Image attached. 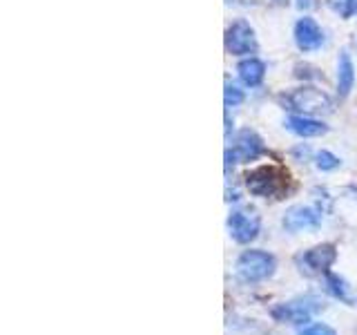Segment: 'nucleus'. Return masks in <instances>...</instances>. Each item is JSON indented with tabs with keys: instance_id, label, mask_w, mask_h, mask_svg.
Segmentation results:
<instances>
[{
	"instance_id": "obj_1",
	"label": "nucleus",
	"mask_w": 357,
	"mask_h": 335,
	"mask_svg": "<svg viewBox=\"0 0 357 335\" xmlns=\"http://www.w3.org/2000/svg\"><path fill=\"white\" fill-rule=\"evenodd\" d=\"M245 188L250 195L264 199H282L288 193V172L277 165H259L245 172Z\"/></svg>"
},
{
	"instance_id": "obj_2",
	"label": "nucleus",
	"mask_w": 357,
	"mask_h": 335,
	"mask_svg": "<svg viewBox=\"0 0 357 335\" xmlns=\"http://www.w3.org/2000/svg\"><path fill=\"white\" fill-rule=\"evenodd\" d=\"M277 271V260L273 253L250 248L243 251L234 262V273L243 284H259L271 279Z\"/></svg>"
},
{
	"instance_id": "obj_3",
	"label": "nucleus",
	"mask_w": 357,
	"mask_h": 335,
	"mask_svg": "<svg viewBox=\"0 0 357 335\" xmlns=\"http://www.w3.org/2000/svg\"><path fill=\"white\" fill-rule=\"evenodd\" d=\"M324 308V304L315 297H299V299H290V302H282V304L273 306L271 315L282 322V324H304L310 322V318L319 313Z\"/></svg>"
},
{
	"instance_id": "obj_4",
	"label": "nucleus",
	"mask_w": 357,
	"mask_h": 335,
	"mask_svg": "<svg viewBox=\"0 0 357 335\" xmlns=\"http://www.w3.org/2000/svg\"><path fill=\"white\" fill-rule=\"evenodd\" d=\"M288 110H297L301 114H321L333 112V98L317 87H297L288 94Z\"/></svg>"
},
{
	"instance_id": "obj_5",
	"label": "nucleus",
	"mask_w": 357,
	"mask_h": 335,
	"mask_svg": "<svg viewBox=\"0 0 357 335\" xmlns=\"http://www.w3.org/2000/svg\"><path fill=\"white\" fill-rule=\"evenodd\" d=\"M337 260V248L333 244H319L312 248L299 253L295 257V262L299 266L301 273L306 275H326L331 273V266Z\"/></svg>"
},
{
	"instance_id": "obj_6",
	"label": "nucleus",
	"mask_w": 357,
	"mask_h": 335,
	"mask_svg": "<svg viewBox=\"0 0 357 335\" xmlns=\"http://www.w3.org/2000/svg\"><path fill=\"white\" fill-rule=\"evenodd\" d=\"M228 232L237 244H250L261 232V217L250 208H234L228 215Z\"/></svg>"
},
{
	"instance_id": "obj_7",
	"label": "nucleus",
	"mask_w": 357,
	"mask_h": 335,
	"mask_svg": "<svg viewBox=\"0 0 357 335\" xmlns=\"http://www.w3.org/2000/svg\"><path fill=\"white\" fill-rule=\"evenodd\" d=\"M321 219H324V210L317 206H304V204H297V206H290L286 210V215L282 219V226L288 232H304V230H317L321 226Z\"/></svg>"
},
{
	"instance_id": "obj_8",
	"label": "nucleus",
	"mask_w": 357,
	"mask_h": 335,
	"mask_svg": "<svg viewBox=\"0 0 357 335\" xmlns=\"http://www.w3.org/2000/svg\"><path fill=\"white\" fill-rule=\"evenodd\" d=\"M226 50L232 56H245V54L257 52L255 29L245 20H234L226 29Z\"/></svg>"
},
{
	"instance_id": "obj_9",
	"label": "nucleus",
	"mask_w": 357,
	"mask_h": 335,
	"mask_svg": "<svg viewBox=\"0 0 357 335\" xmlns=\"http://www.w3.org/2000/svg\"><path fill=\"white\" fill-rule=\"evenodd\" d=\"M293 36L301 52H315L324 45V31L315 22V18H310V16H304L295 22Z\"/></svg>"
},
{
	"instance_id": "obj_10",
	"label": "nucleus",
	"mask_w": 357,
	"mask_h": 335,
	"mask_svg": "<svg viewBox=\"0 0 357 335\" xmlns=\"http://www.w3.org/2000/svg\"><path fill=\"white\" fill-rule=\"evenodd\" d=\"M232 152L237 154L239 161H255L264 154V141L255 130H239L237 137H234Z\"/></svg>"
},
{
	"instance_id": "obj_11",
	"label": "nucleus",
	"mask_w": 357,
	"mask_h": 335,
	"mask_svg": "<svg viewBox=\"0 0 357 335\" xmlns=\"http://www.w3.org/2000/svg\"><path fill=\"white\" fill-rule=\"evenodd\" d=\"M284 128L288 132L297 134L301 139H312V137H321V134L328 132V126L326 123H321L317 119H310V117H304V114H297V117H288L284 121Z\"/></svg>"
},
{
	"instance_id": "obj_12",
	"label": "nucleus",
	"mask_w": 357,
	"mask_h": 335,
	"mask_svg": "<svg viewBox=\"0 0 357 335\" xmlns=\"http://www.w3.org/2000/svg\"><path fill=\"white\" fill-rule=\"evenodd\" d=\"M237 74H239V81L245 87H257V85H261L264 76H266V65H264V61L250 56V59H245L237 65Z\"/></svg>"
},
{
	"instance_id": "obj_13",
	"label": "nucleus",
	"mask_w": 357,
	"mask_h": 335,
	"mask_svg": "<svg viewBox=\"0 0 357 335\" xmlns=\"http://www.w3.org/2000/svg\"><path fill=\"white\" fill-rule=\"evenodd\" d=\"M355 85V65L349 52H340V59H337V92L340 96H349L351 89Z\"/></svg>"
},
{
	"instance_id": "obj_14",
	"label": "nucleus",
	"mask_w": 357,
	"mask_h": 335,
	"mask_svg": "<svg viewBox=\"0 0 357 335\" xmlns=\"http://www.w3.org/2000/svg\"><path fill=\"white\" fill-rule=\"evenodd\" d=\"M324 284H326V290L335 299L351 302V297H349V284H346L344 277L335 275V273H326V275H324Z\"/></svg>"
},
{
	"instance_id": "obj_15",
	"label": "nucleus",
	"mask_w": 357,
	"mask_h": 335,
	"mask_svg": "<svg viewBox=\"0 0 357 335\" xmlns=\"http://www.w3.org/2000/svg\"><path fill=\"white\" fill-rule=\"evenodd\" d=\"M315 165H317V170H321V172H331V170H337V168L342 165V159H340V156H335L333 152H328V150H319L315 154Z\"/></svg>"
},
{
	"instance_id": "obj_16",
	"label": "nucleus",
	"mask_w": 357,
	"mask_h": 335,
	"mask_svg": "<svg viewBox=\"0 0 357 335\" xmlns=\"http://www.w3.org/2000/svg\"><path fill=\"white\" fill-rule=\"evenodd\" d=\"M328 5L342 18H353L357 14V0H328Z\"/></svg>"
},
{
	"instance_id": "obj_17",
	"label": "nucleus",
	"mask_w": 357,
	"mask_h": 335,
	"mask_svg": "<svg viewBox=\"0 0 357 335\" xmlns=\"http://www.w3.org/2000/svg\"><path fill=\"white\" fill-rule=\"evenodd\" d=\"M223 103L226 107H237L239 103H243V92L232 83H226V89H223Z\"/></svg>"
},
{
	"instance_id": "obj_18",
	"label": "nucleus",
	"mask_w": 357,
	"mask_h": 335,
	"mask_svg": "<svg viewBox=\"0 0 357 335\" xmlns=\"http://www.w3.org/2000/svg\"><path fill=\"white\" fill-rule=\"evenodd\" d=\"M297 335H337V331H335L333 327H328V324L317 322V324H308V327L299 329Z\"/></svg>"
},
{
	"instance_id": "obj_19",
	"label": "nucleus",
	"mask_w": 357,
	"mask_h": 335,
	"mask_svg": "<svg viewBox=\"0 0 357 335\" xmlns=\"http://www.w3.org/2000/svg\"><path fill=\"white\" fill-rule=\"evenodd\" d=\"M312 3H315V0H297V9H310L312 7Z\"/></svg>"
}]
</instances>
